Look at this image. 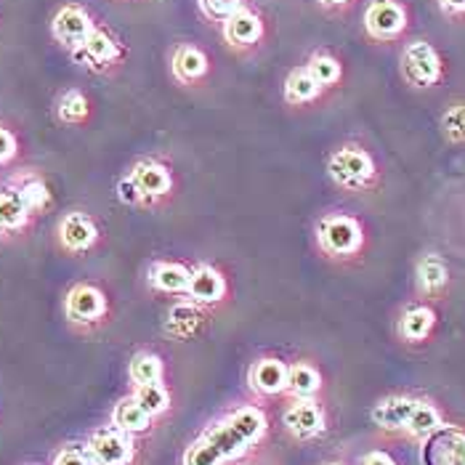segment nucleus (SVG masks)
Listing matches in <instances>:
<instances>
[{"label": "nucleus", "instance_id": "f257e3e1", "mask_svg": "<svg viewBox=\"0 0 465 465\" xmlns=\"http://www.w3.org/2000/svg\"><path fill=\"white\" fill-rule=\"evenodd\" d=\"M327 171H330V179L341 183V186H346V189H361V186H367L370 181L375 179V163L359 146L338 149L330 157Z\"/></svg>", "mask_w": 465, "mask_h": 465}, {"label": "nucleus", "instance_id": "f03ea898", "mask_svg": "<svg viewBox=\"0 0 465 465\" xmlns=\"http://www.w3.org/2000/svg\"><path fill=\"white\" fill-rule=\"evenodd\" d=\"M401 72L407 83L418 88H430L441 80V59L426 40H412L401 54Z\"/></svg>", "mask_w": 465, "mask_h": 465}, {"label": "nucleus", "instance_id": "7ed1b4c3", "mask_svg": "<svg viewBox=\"0 0 465 465\" xmlns=\"http://www.w3.org/2000/svg\"><path fill=\"white\" fill-rule=\"evenodd\" d=\"M320 245L330 255H354L364 242V232L357 218L351 215H330L317 229Z\"/></svg>", "mask_w": 465, "mask_h": 465}, {"label": "nucleus", "instance_id": "20e7f679", "mask_svg": "<svg viewBox=\"0 0 465 465\" xmlns=\"http://www.w3.org/2000/svg\"><path fill=\"white\" fill-rule=\"evenodd\" d=\"M134 452V436L114 426L94 430L88 439V455L96 465H131Z\"/></svg>", "mask_w": 465, "mask_h": 465}, {"label": "nucleus", "instance_id": "39448f33", "mask_svg": "<svg viewBox=\"0 0 465 465\" xmlns=\"http://www.w3.org/2000/svg\"><path fill=\"white\" fill-rule=\"evenodd\" d=\"M420 444L423 465H465V430L458 426H441Z\"/></svg>", "mask_w": 465, "mask_h": 465}, {"label": "nucleus", "instance_id": "423d86ee", "mask_svg": "<svg viewBox=\"0 0 465 465\" xmlns=\"http://www.w3.org/2000/svg\"><path fill=\"white\" fill-rule=\"evenodd\" d=\"M364 27L378 40H394L407 27V11L399 0H372L364 11Z\"/></svg>", "mask_w": 465, "mask_h": 465}, {"label": "nucleus", "instance_id": "0eeeda50", "mask_svg": "<svg viewBox=\"0 0 465 465\" xmlns=\"http://www.w3.org/2000/svg\"><path fill=\"white\" fill-rule=\"evenodd\" d=\"M107 314V298L99 287L77 285L67 295V317L77 324L99 322Z\"/></svg>", "mask_w": 465, "mask_h": 465}, {"label": "nucleus", "instance_id": "6e6552de", "mask_svg": "<svg viewBox=\"0 0 465 465\" xmlns=\"http://www.w3.org/2000/svg\"><path fill=\"white\" fill-rule=\"evenodd\" d=\"M285 429L298 439H312L324 430V412L314 399H295L282 415Z\"/></svg>", "mask_w": 465, "mask_h": 465}, {"label": "nucleus", "instance_id": "1a4fd4ad", "mask_svg": "<svg viewBox=\"0 0 465 465\" xmlns=\"http://www.w3.org/2000/svg\"><path fill=\"white\" fill-rule=\"evenodd\" d=\"M287 367L285 361L274 357L258 359L248 372V383L252 391L263 396H277L287 391Z\"/></svg>", "mask_w": 465, "mask_h": 465}, {"label": "nucleus", "instance_id": "9d476101", "mask_svg": "<svg viewBox=\"0 0 465 465\" xmlns=\"http://www.w3.org/2000/svg\"><path fill=\"white\" fill-rule=\"evenodd\" d=\"M91 33H94V22L77 5L62 8L56 14V19H54V35H56V40H62L64 45H70V48H80Z\"/></svg>", "mask_w": 465, "mask_h": 465}, {"label": "nucleus", "instance_id": "9b49d317", "mask_svg": "<svg viewBox=\"0 0 465 465\" xmlns=\"http://www.w3.org/2000/svg\"><path fill=\"white\" fill-rule=\"evenodd\" d=\"M415 404H418V399H412V396H386L372 407V423L383 430H404Z\"/></svg>", "mask_w": 465, "mask_h": 465}, {"label": "nucleus", "instance_id": "f8f14e48", "mask_svg": "<svg viewBox=\"0 0 465 465\" xmlns=\"http://www.w3.org/2000/svg\"><path fill=\"white\" fill-rule=\"evenodd\" d=\"M59 237H62V245L67 251H88L96 242L99 232L88 215L70 213L59 226Z\"/></svg>", "mask_w": 465, "mask_h": 465}, {"label": "nucleus", "instance_id": "ddd939ff", "mask_svg": "<svg viewBox=\"0 0 465 465\" xmlns=\"http://www.w3.org/2000/svg\"><path fill=\"white\" fill-rule=\"evenodd\" d=\"M131 179L139 186L142 197H163V194H168L171 186H173V179H171L168 168L160 165V163H152V160L139 163V165L134 168Z\"/></svg>", "mask_w": 465, "mask_h": 465}, {"label": "nucleus", "instance_id": "4468645a", "mask_svg": "<svg viewBox=\"0 0 465 465\" xmlns=\"http://www.w3.org/2000/svg\"><path fill=\"white\" fill-rule=\"evenodd\" d=\"M261 35H263L261 19L252 11H245V8H240L237 14H232L223 22V37L232 45H252V43L261 40Z\"/></svg>", "mask_w": 465, "mask_h": 465}, {"label": "nucleus", "instance_id": "2eb2a0df", "mask_svg": "<svg viewBox=\"0 0 465 465\" xmlns=\"http://www.w3.org/2000/svg\"><path fill=\"white\" fill-rule=\"evenodd\" d=\"M433 327H436V312L430 306L418 303V306H410L401 314V320H399V335L407 343H420V341H426L430 332H433Z\"/></svg>", "mask_w": 465, "mask_h": 465}, {"label": "nucleus", "instance_id": "dca6fc26", "mask_svg": "<svg viewBox=\"0 0 465 465\" xmlns=\"http://www.w3.org/2000/svg\"><path fill=\"white\" fill-rule=\"evenodd\" d=\"M112 426L125 430V433H131V436H136V433L149 430V426H152V415H149L142 404L134 399V394H131L114 404V410H112Z\"/></svg>", "mask_w": 465, "mask_h": 465}, {"label": "nucleus", "instance_id": "f3484780", "mask_svg": "<svg viewBox=\"0 0 465 465\" xmlns=\"http://www.w3.org/2000/svg\"><path fill=\"white\" fill-rule=\"evenodd\" d=\"M226 292V282L221 277V272H215L213 266H200L192 272V282H189V295L194 298V303H218Z\"/></svg>", "mask_w": 465, "mask_h": 465}, {"label": "nucleus", "instance_id": "a211bd4d", "mask_svg": "<svg viewBox=\"0 0 465 465\" xmlns=\"http://www.w3.org/2000/svg\"><path fill=\"white\" fill-rule=\"evenodd\" d=\"M226 423L232 426V430H234L248 447H252L255 441H261V436L266 433V426H269L263 410H258V407H240L237 412H232V415L226 418Z\"/></svg>", "mask_w": 465, "mask_h": 465}, {"label": "nucleus", "instance_id": "6ab92c4d", "mask_svg": "<svg viewBox=\"0 0 465 465\" xmlns=\"http://www.w3.org/2000/svg\"><path fill=\"white\" fill-rule=\"evenodd\" d=\"M444 426V418H441V412H439V407L429 401V399H418V404H415V410H412V415H410V423H407V433L412 436V439H418V441H426L430 433H436V430Z\"/></svg>", "mask_w": 465, "mask_h": 465}, {"label": "nucleus", "instance_id": "aec40b11", "mask_svg": "<svg viewBox=\"0 0 465 465\" xmlns=\"http://www.w3.org/2000/svg\"><path fill=\"white\" fill-rule=\"evenodd\" d=\"M149 282L163 292H189L192 272L181 263H154L149 272Z\"/></svg>", "mask_w": 465, "mask_h": 465}, {"label": "nucleus", "instance_id": "412c9836", "mask_svg": "<svg viewBox=\"0 0 465 465\" xmlns=\"http://www.w3.org/2000/svg\"><path fill=\"white\" fill-rule=\"evenodd\" d=\"M322 389V375L306 364V361H298L287 370V394H292L295 399H312Z\"/></svg>", "mask_w": 465, "mask_h": 465}, {"label": "nucleus", "instance_id": "4be33fe9", "mask_svg": "<svg viewBox=\"0 0 465 465\" xmlns=\"http://www.w3.org/2000/svg\"><path fill=\"white\" fill-rule=\"evenodd\" d=\"M114 56H117L114 40H112L107 33H99V30H94L80 48H74V59H85V62H91L94 67L107 64Z\"/></svg>", "mask_w": 465, "mask_h": 465}, {"label": "nucleus", "instance_id": "5701e85b", "mask_svg": "<svg viewBox=\"0 0 465 465\" xmlns=\"http://www.w3.org/2000/svg\"><path fill=\"white\" fill-rule=\"evenodd\" d=\"M450 282V272H447V263L439 258V255H426V258H420L418 261V287L423 290V292H439V290H444Z\"/></svg>", "mask_w": 465, "mask_h": 465}, {"label": "nucleus", "instance_id": "b1692460", "mask_svg": "<svg viewBox=\"0 0 465 465\" xmlns=\"http://www.w3.org/2000/svg\"><path fill=\"white\" fill-rule=\"evenodd\" d=\"M27 215H30V208H27L22 192H16V189L0 192V229L3 232H11V229L25 226L27 223Z\"/></svg>", "mask_w": 465, "mask_h": 465}, {"label": "nucleus", "instance_id": "393cba45", "mask_svg": "<svg viewBox=\"0 0 465 465\" xmlns=\"http://www.w3.org/2000/svg\"><path fill=\"white\" fill-rule=\"evenodd\" d=\"M320 83L312 77V72L309 70H295L290 77H287L285 83V96L290 104H306V102H312V99H317V94H320Z\"/></svg>", "mask_w": 465, "mask_h": 465}, {"label": "nucleus", "instance_id": "a878e982", "mask_svg": "<svg viewBox=\"0 0 465 465\" xmlns=\"http://www.w3.org/2000/svg\"><path fill=\"white\" fill-rule=\"evenodd\" d=\"M173 70H176V74H179L181 80L192 83V80H197V77L205 74V70H208V59H205V54H203L200 48L183 45V48L176 51V56H173Z\"/></svg>", "mask_w": 465, "mask_h": 465}, {"label": "nucleus", "instance_id": "bb28decb", "mask_svg": "<svg viewBox=\"0 0 465 465\" xmlns=\"http://www.w3.org/2000/svg\"><path fill=\"white\" fill-rule=\"evenodd\" d=\"M128 375L136 386H143V383H160L163 381V359L157 354H149V351H142L136 357L131 359V367H128Z\"/></svg>", "mask_w": 465, "mask_h": 465}, {"label": "nucleus", "instance_id": "cd10ccee", "mask_svg": "<svg viewBox=\"0 0 465 465\" xmlns=\"http://www.w3.org/2000/svg\"><path fill=\"white\" fill-rule=\"evenodd\" d=\"M134 399L142 404L152 418L163 415L171 407V394H168V389L163 383H143V386H136Z\"/></svg>", "mask_w": 465, "mask_h": 465}, {"label": "nucleus", "instance_id": "c85d7f7f", "mask_svg": "<svg viewBox=\"0 0 465 465\" xmlns=\"http://www.w3.org/2000/svg\"><path fill=\"white\" fill-rule=\"evenodd\" d=\"M226 463V458L218 452V447H215L213 441L203 433L189 450H186V455H183V465H223Z\"/></svg>", "mask_w": 465, "mask_h": 465}, {"label": "nucleus", "instance_id": "c756f323", "mask_svg": "<svg viewBox=\"0 0 465 465\" xmlns=\"http://www.w3.org/2000/svg\"><path fill=\"white\" fill-rule=\"evenodd\" d=\"M200 320L203 317H200V312L192 303H181L168 317V332H173L179 338H186V335H192L200 327Z\"/></svg>", "mask_w": 465, "mask_h": 465}, {"label": "nucleus", "instance_id": "7c9ffc66", "mask_svg": "<svg viewBox=\"0 0 465 465\" xmlns=\"http://www.w3.org/2000/svg\"><path fill=\"white\" fill-rule=\"evenodd\" d=\"M306 70L312 72V77H314L320 85H332V83L341 80V64H338V59H332V56H327V54L312 56V62H309Z\"/></svg>", "mask_w": 465, "mask_h": 465}, {"label": "nucleus", "instance_id": "2f4dec72", "mask_svg": "<svg viewBox=\"0 0 465 465\" xmlns=\"http://www.w3.org/2000/svg\"><path fill=\"white\" fill-rule=\"evenodd\" d=\"M59 114H62V120H67V123H80V120H85V114H88V102H85V96L77 94V91L64 94L62 102H59Z\"/></svg>", "mask_w": 465, "mask_h": 465}, {"label": "nucleus", "instance_id": "473e14b6", "mask_svg": "<svg viewBox=\"0 0 465 465\" xmlns=\"http://www.w3.org/2000/svg\"><path fill=\"white\" fill-rule=\"evenodd\" d=\"M197 3H200V8H203L205 16L226 22L232 14L240 11V3H242V0H197Z\"/></svg>", "mask_w": 465, "mask_h": 465}, {"label": "nucleus", "instance_id": "72a5a7b5", "mask_svg": "<svg viewBox=\"0 0 465 465\" xmlns=\"http://www.w3.org/2000/svg\"><path fill=\"white\" fill-rule=\"evenodd\" d=\"M19 192H22V197H25L30 211H37V208H43L48 203V189H45L43 181H27Z\"/></svg>", "mask_w": 465, "mask_h": 465}, {"label": "nucleus", "instance_id": "f704fd0d", "mask_svg": "<svg viewBox=\"0 0 465 465\" xmlns=\"http://www.w3.org/2000/svg\"><path fill=\"white\" fill-rule=\"evenodd\" d=\"M54 465H96L91 460L88 450H77V447H64L56 458Z\"/></svg>", "mask_w": 465, "mask_h": 465}, {"label": "nucleus", "instance_id": "c9c22d12", "mask_svg": "<svg viewBox=\"0 0 465 465\" xmlns=\"http://www.w3.org/2000/svg\"><path fill=\"white\" fill-rule=\"evenodd\" d=\"M117 192H120V200H123L125 205H134V203L142 200V192H139V186L134 183V179L120 181V183H117Z\"/></svg>", "mask_w": 465, "mask_h": 465}, {"label": "nucleus", "instance_id": "e433bc0d", "mask_svg": "<svg viewBox=\"0 0 465 465\" xmlns=\"http://www.w3.org/2000/svg\"><path fill=\"white\" fill-rule=\"evenodd\" d=\"M14 152H16V139H14V134L5 131V128H0V163L11 160Z\"/></svg>", "mask_w": 465, "mask_h": 465}, {"label": "nucleus", "instance_id": "4c0bfd02", "mask_svg": "<svg viewBox=\"0 0 465 465\" xmlns=\"http://www.w3.org/2000/svg\"><path fill=\"white\" fill-rule=\"evenodd\" d=\"M359 465H396V460L391 458V455H386V452H367L361 460H359Z\"/></svg>", "mask_w": 465, "mask_h": 465}, {"label": "nucleus", "instance_id": "58836bf2", "mask_svg": "<svg viewBox=\"0 0 465 465\" xmlns=\"http://www.w3.org/2000/svg\"><path fill=\"white\" fill-rule=\"evenodd\" d=\"M439 5H441V11H447L452 16L465 14V0H439Z\"/></svg>", "mask_w": 465, "mask_h": 465}, {"label": "nucleus", "instance_id": "ea45409f", "mask_svg": "<svg viewBox=\"0 0 465 465\" xmlns=\"http://www.w3.org/2000/svg\"><path fill=\"white\" fill-rule=\"evenodd\" d=\"M327 5H343V3H349V0H322Z\"/></svg>", "mask_w": 465, "mask_h": 465}, {"label": "nucleus", "instance_id": "a19ab883", "mask_svg": "<svg viewBox=\"0 0 465 465\" xmlns=\"http://www.w3.org/2000/svg\"><path fill=\"white\" fill-rule=\"evenodd\" d=\"M330 465H338V463H330Z\"/></svg>", "mask_w": 465, "mask_h": 465}]
</instances>
